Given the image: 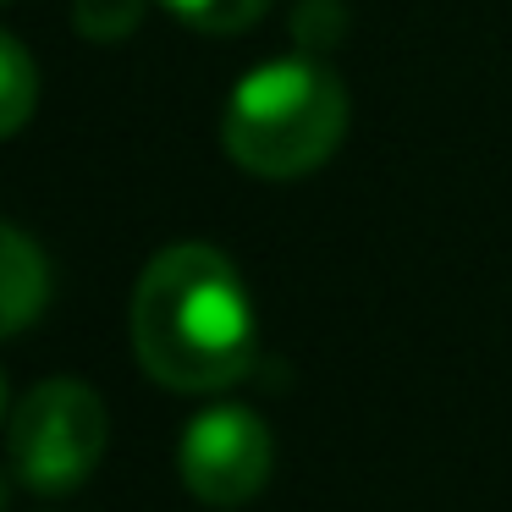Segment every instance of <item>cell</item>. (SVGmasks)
<instances>
[{
	"instance_id": "5",
	"label": "cell",
	"mask_w": 512,
	"mask_h": 512,
	"mask_svg": "<svg viewBox=\"0 0 512 512\" xmlns=\"http://www.w3.org/2000/svg\"><path fill=\"white\" fill-rule=\"evenodd\" d=\"M50 303V259L28 232L0 221V342L45 314Z\"/></svg>"
},
{
	"instance_id": "10",
	"label": "cell",
	"mask_w": 512,
	"mask_h": 512,
	"mask_svg": "<svg viewBox=\"0 0 512 512\" xmlns=\"http://www.w3.org/2000/svg\"><path fill=\"white\" fill-rule=\"evenodd\" d=\"M0 507H6V485H0Z\"/></svg>"
},
{
	"instance_id": "3",
	"label": "cell",
	"mask_w": 512,
	"mask_h": 512,
	"mask_svg": "<svg viewBox=\"0 0 512 512\" xmlns=\"http://www.w3.org/2000/svg\"><path fill=\"white\" fill-rule=\"evenodd\" d=\"M105 435H111L105 402L83 380L56 375L17 402L12 441L6 446H12V468L28 490H39V496H67V490H78L100 468Z\"/></svg>"
},
{
	"instance_id": "8",
	"label": "cell",
	"mask_w": 512,
	"mask_h": 512,
	"mask_svg": "<svg viewBox=\"0 0 512 512\" xmlns=\"http://www.w3.org/2000/svg\"><path fill=\"white\" fill-rule=\"evenodd\" d=\"M149 0H72V28L94 45H116L144 23Z\"/></svg>"
},
{
	"instance_id": "2",
	"label": "cell",
	"mask_w": 512,
	"mask_h": 512,
	"mask_svg": "<svg viewBox=\"0 0 512 512\" xmlns=\"http://www.w3.org/2000/svg\"><path fill=\"white\" fill-rule=\"evenodd\" d=\"M347 133V89L309 56L265 61L232 89L221 144L248 177L292 182L320 171Z\"/></svg>"
},
{
	"instance_id": "1",
	"label": "cell",
	"mask_w": 512,
	"mask_h": 512,
	"mask_svg": "<svg viewBox=\"0 0 512 512\" xmlns=\"http://www.w3.org/2000/svg\"><path fill=\"white\" fill-rule=\"evenodd\" d=\"M259 325L237 265L210 243H171L133 287V353L171 391H221L254 369Z\"/></svg>"
},
{
	"instance_id": "4",
	"label": "cell",
	"mask_w": 512,
	"mask_h": 512,
	"mask_svg": "<svg viewBox=\"0 0 512 512\" xmlns=\"http://www.w3.org/2000/svg\"><path fill=\"white\" fill-rule=\"evenodd\" d=\"M270 463H276V441H270L265 419L254 408H204L199 419L182 430L177 468L182 485L204 501V507H243L265 490Z\"/></svg>"
},
{
	"instance_id": "7",
	"label": "cell",
	"mask_w": 512,
	"mask_h": 512,
	"mask_svg": "<svg viewBox=\"0 0 512 512\" xmlns=\"http://www.w3.org/2000/svg\"><path fill=\"white\" fill-rule=\"evenodd\" d=\"M177 23L199 28V34H243L259 17L276 6V0H160Z\"/></svg>"
},
{
	"instance_id": "9",
	"label": "cell",
	"mask_w": 512,
	"mask_h": 512,
	"mask_svg": "<svg viewBox=\"0 0 512 512\" xmlns=\"http://www.w3.org/2000/svg\"><path fill=\"white\" fill-rule=\"evenodd\" d=\"M0 408H6V380H0Z\"/></svg>"
},
{
	"instance_id": "11",
	"label": "cell",
	"mask_w": 512,
	"mask_h": 512,
	"mask_svg": "<svg viewBox=\"0 0 512 512\" xmlns=\"http://www.w3.org/2000/svg\"><path fill=\"white\" fill-rule=\"evenodd\" d=\"M0 6H6V0H0Z\"/></svg>"
},
{
	"instance_id": "6",
	"label": "cell",
	"mask_w": 512,
	"mask_h": 512,
	"mask_svg": "<svg viewBox=\"0 0 512 512\" xmlns=\"http://www.w3.org/2000/svg\"><path fill=\"white\" fill-rule=\"evenodd\" d=\"M39 105V67L6 28H0V138H12L17 127H28Z\"/></svg>"
}]
</instances>
